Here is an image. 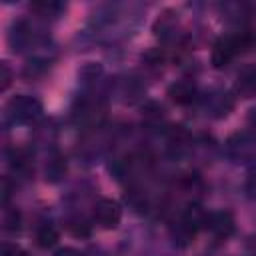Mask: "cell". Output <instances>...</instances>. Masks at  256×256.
Listing matches in <instances>:
<instances>
[{"label": "cell", "mask_w": 256, "mask_h": 256, "mask_svg": "<svg viewBox=\"0 0 256 256\" xmlns=\"http://www.w3.org/2000/svg\"><path fill=\"white\" fill-rule=\"evenodd\" d=\"M238 52H242V44H240V36L238 34H230V36L218 38L214 42V46H212V56H210L212 66L214 68L228 66L236 58Z\"/></svg>", "instance_id": "1"}, {"label": "cell", "mask_w": 256, "mask_h": 256, "mask_svg": "<svg viewBox=\"0 0 256 256\" xmlns=\"http://www.w3.org/2000/svg\"><path fill=\"white\" fill-rule=\"evenodd\" d=\"M236 94L242 98H252L256 96V68H246L238 74V80L234 84Z\"/></svg>", "instance_id": "6"}, {"label": "cell", "mask_w": 256, "mask_h": 256, "mask_svg": "<svg viewBox=\"0 0 256 256\" xmlns=\"http://www.w3.org/2000/svg\"><path fill=\"white\" fill-rule=\"evenodd\" d=\"M168 138H170L172 142L180 144V142H186V140L190 138V134L184 130V126H170V128H168Z\"/></svg>", "instance_id": "12"}, {"label": "cell", "mask_w": 256, "mask_h": 256, "mask_svg": "<svg viewBox=\"0 0 256 256\" xmlns=\"http://www.w3.org/2000/svg\"><path fill=\"white\" fill-rule=\"evenodd\" d=\"M206 230H210L214 238L226 240V238H230V236L234 234V230H236V220H234L232 212H228V210L208 212Z\"/></svg>", "instance_id": "4"}, {"label": "cell", "mask_w": 256, "mask_h": 256, "mask_svg": "<svg viewBox=\"0 0 256 256\" xmlns=\"http://www.w3.org/2000/svg\"><path fill=\"white\" fill-rule=\"evenodd\" d=\"M248 122L256 126V108H252V110H250V114H248Z\"/></svg>", "instance_id": "17"}, {"label": "cell", "mask_w": 256, "mask_h": 256, "mask_svg": "<svg viewBox=\"0 0 256 256\" xmlns=\"http://www.w3.org/2000/svg\"><path fill=\"white\" fill-rule=\"evenodd\" d=\"M246 194H248V198H252V200H256V170L248 176V180H246Z\"/></svg>", "instance_id": "15"}, {"label": "cell", "mask_w": 256, "mask_h": 256, "mask_svg": "<svg viewBox=\"0 0 256 256\" xmlns=\"http://www.w3.org/2000/svg\"><path fill=\"white\" fill-rule=\"evenodd\" d=\"M34 240H36V246H38V248L48 250V248L56 246V242L60 240V232H58L52 224H42V226L36 230Z\"/></svg>", "instance_id": "7"}, {"label": "cell", "mask_w": 256, "mask_h": 256, "mask_svg": "<svg viewBox=\"0 0 256 256\" xmlns=\"http://www.w3.org/2000/svg\"><path fill=\"white\" fill-rule=\"evenodd\" d=\"M6 112L16 122H30V120H34V118L40 116L42 106H40V102L36 98L26 96V94H20V96H14L6 104Z\"/></svg>", "instance_id": "2"}, {"label": "cell", "mask_w": 256, "mask_h": 256, "mask_svg": "<svg viewBox=\"0 0 256 256\" xmlns=\"http://www.w3.org/2000/svg\"><path fill=\"white\" fill-rule=\"evenodd\" d=\"M2 256H30V254H28L26 250L14 246V244H6V246L2 248Z\"/></svg>", "instance_id": "14"}, {"label": "cell", "mask_w": 256, "mask_h": 256, "mask_svg": "<svg viewBox=\"0 0 256 256\" xmlns=\"http://www.w3.org/2000/svg\"><path fill=\"white\" fill-rule=\"evenodd\" d=\"M94 220L98 226L106 228V230H112L120 224L122 220V206L120 202L112 200V198H102L96 202L94 206Z\"/></svg>", "instance_id": "3"}, {"label": "cell", "mask_w": 256, "mask_h": 256, "mask_svg": "<svg viewBox=\"0 0 256 256\" xmlns=\"http://www.w3.org/2000/svg\"><path fill=\"white\" fill-rule=\"evenodd\" d=\"M126 200H128V204H130L132 208H136V210H146V206H148L146 196H144V192H140V190H130V192L126 194Z\"/></svg>", "instance_id": "10"}, {"label": "cell", "mask_w": 256, "mask_h": 256, "mask_svg": "<svg viewBox=\"0 0 256 256\" xmlns=\"http://www.w3.org/2000/svg\"><path fill=\"white\" fill-rule=\"evenodd\" d=\"M0 72H2V84H0V90L4 92V90H8V86H10V80H12V72H10V68H8V64H6V62H2V66H0Z\"/></svg>", "instance_id": "13"}, {"label": "cell", "mask_w": 256, "mask_h": 256, "mask_svg": "<svg viewBox=\"0 0 256 256\" xmlns=\"http://www.w3.org/2000/svg\"><path fill=\"white\" fill-rule=\"evenodd\" d=\"M64 174H66V162H64V158H54V160L48 162V166H46V180L58 182V180H62Z\"/></svg>", "instance_id": "8"}, {"label": "cell", "mask_w": 256, "mask_h": 256, "mask_svg": "<svg viewBox=\"0 0 256 256\" xmlns=\"http://www.w3.org/2000/svg\"><path fill=\"white\" fill-rule=\"evenodd\" d=\"M52 256H82L76 248H70V246H64V248H58Z\"/></svg>", "instance_id": "16"}, {"label": "cell", "mask_w": 256, "mask_h": 256, "mask_svg": "<svg viewBox=\"0 0 256 256\" xmlns=\"http://www.w3.org/2000/svg\"><path fill=\"white\" fill-rule=\"evenodd\" d=\"M168 96L178 106H188L198 98V88L190 80H178L168 88Z\"/></svg>", "instance_id": "5"}, {"label": "cell", "mask_w": 256, "mask_h": 256, "mask_svg": "<svg viewBox=\"0 0 256 256\" xmlns=\"http://www.w3.org/2000/svg\"><path fill=\"white\" fill-rule=\"evenodd\" d=\"M162 116H164V110H162L160 104L150 102V104L144 106V118H146V120H154V122H158V120H162Z\"/></svg>", "instance_id": "11"}, {"label": "cell", "mask_w": 256, "mask_h": 256, "mask_svg": "<svg viewBox=\"0 0 256 256\" xmlns=\"http://www.w3.org/2000/svg\"><path fill=\"white\" fill-rule=\"evenodd\" d=\"M20 228H22V214L16 208L14 210H8L4 214V230L10 232V234H16Z\"/></svg>", "instance_id": "9"}]
</instances>
